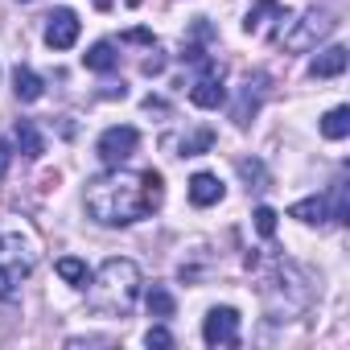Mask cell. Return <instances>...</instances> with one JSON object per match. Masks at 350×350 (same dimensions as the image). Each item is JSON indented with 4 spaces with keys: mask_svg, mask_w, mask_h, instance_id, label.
<instances>
[{
    "mask_svg": "<svg viewBox=\"0 0 350 350\" xmlns=\"http://www.w3.org/2000/svg\"><path fill=\"white\" fill-rule=\"evenodd\" d=\"M165 198L161 173H128L120 165H111V173H99V178L87 182V215L103 227H128L144 215H152Z\"/></svg>",
    "mask_w": 350,
    "mask_h": 350,
    "instance_id": "obj_1",
    "label": "cell"
},
{
    "mask_svg": "<svg viewBox=\"0 0 350 350\" xmlns=\"http://www.w3.org/2000/svg\"><path fill=\"white\" fill-rule=\"evenodd\" d=\"M124 42H140V46H152V33H148V29H128V33H124Z\"/></svg>",
    "mask_w": 350,
    "mask_h": 350,
    "instance_id": "obj_25",
    "label": "cell"
},
{
    "mask_svg": "<svg viewBox=\"0 0 350 350\" xmlns=\"http://www.w3.org/2000/svg\"><path fill=\"white\" fill-rule=\"evenodd\" d=\"M215 144V132L211 128H198V132H190V136H182V140H169V148H178V157H198V152H206Z\"/></svg>",
    "mask_w": 350,
    "mask_h": 350,
    "instance_id": "obj_16",
    "label": "cell"
},
{
    "mask_svg": "<svg viewBox=\"0 0 350 350\" xmlns=\"http://www.w3.org/2000/svg\"><path fill=\"white\" fill-rule=\"evenodd\" d=\"M280 21H288V9L280 5V0H256L252 13H247V21H243V29L252 38H272V29Z\"/></svg>",
    "mask_w": 350,
    "mask_h": 350,
    "instance_id": "obj_8",
    "label": "cell"
},
{
    "mask_svg": "<svg viewBox=\"0 0 350 350\" xmlns=\"http://www.w3.org/2000/svg\"><path fill=\"white\" fill-rule=\"evenodd\" d=\"M321 136H325V140H342V136H350V107H334V111H325V120H321Z\"/></svg>",
    "mask_w": 350,
    "mask_h": 350,
    "instance_id": "obj_18",
    "label": "cell"
},
{
    "mask_svg": "<svg viewBox=\"0 0 350 350\" xmlns=\"http://www.w3.org/2000/svg\"><path fill=\"white\" fill-rule=\"evenodd\" d=\"M33 272V252L21 235H0V301H13L21 280Z\"/></svg>",
    "mask_w": 350,
    "mask_h": 350,
    "instance_id": "obj_3",
    "label": "cell"
},
{
    "mask_svg": "<svg viewBox=\"0 0 350 350\" xmlns=\"http://www.w3.org/2000/svg\"><path fill=\"white\" fill-rule=\"evenodd\" d=\"M54 268H58V276H62L66 284H75V288H87V264H83L79 256H62Z\"/></svg>",
    "mask_w": 350,
    "mask_h": 350,
    "instance_id": "obj_20",
    "label": "cell"
},
{
    "mask_svg": "<svg viewBox=\"0 0 350 350\" xmlns=\"http://www.w3.org/2000/svg\"><path fill=\"white\" fill-rule=\"evenodd\" d=\"M9 161H13V148H9L5 140H0V178H5V173H9Z\"/></svg>",
    "mask_w": 350,
    "mask_h": 350,
    "instance_id": "obj_27",
    "label": "cell"
},
{
    "mask_svg": "<svg viewBox=\"0 0 350 350\" xmlns=\"http://www.w3.org/2000/svg\"><path fill=\"white\" fill-rule=\"evenodd\" d=\"M25 5H29V0H25Z\"/></svg>",
    "mask_w": 350,
    "mask_h": 350,
    "instance_id": "obj_29",
    "label": "cell"
},
{
    "mask_svg": "<svg viewBox=\"0 0 350 350\" xmlns=\"http://www.w3.org/2000/svg\"><path fill=\"white\" fill-rule=\"evenodd\" d=\"M239 173L247 178V186H256V190H264V182H268V173H264L260 161H239Z\"/></svg>",
    "mask_w": 350,
    "mask_h": 350,
    "instance_id": "obj_22",
    "label": "cell"
},
{
    "mask_svg": "<svg viewBox=\"0 0 350 350\" xmlns=\"http://www.w3.org/2000/svg\"><path fill=\"white\" fill-rule=\"evenodd\" d=\"M136 144H140V132L136 128H128V124H116V128H107L103 136H99V157H103V165H124L132 152H136Z\"/></svg>",
    "mask_w": 350,
    "mask_h": 350,
    "instance_id": "obj_5",
    "label": "cell"
},
{
    "mask_svg": "<svg viewBox=\"0 0 350 350\" xmlns=\"http://www.w3.org/2000/svg\"><path fill=\"white\" fill-rule=\"evenodd\" d=\"M202 338H206V346H239V313L231 305L211 309L202 321Z\"/></svg>",
    "mask_w": 350,
    "mask_h": 350,
    "instance_id": "obj_6",
    "label": "cell"
},
{
    "mask_svg": "<svg viewBox=\"0 0 350 350\" xmlns=\"http://www.w3.org/2000/svg\"><path fill=\"white\" fill-rule=\"evenodd\" d=\"M161 70H165V58H161V54L144 58V75H161Z\"/></svg>",
    "mask_w": 350,
    "mask_h": 350,
    "instance_id": "obj_26",
    "label": "cell"
},
{
    "mask_svg": "<svg viewBox=\"0 0 350 350\" xmlns=\"http://www.w3.org/2000/svg\"><path fill=\"white\" fill-rule=\"evenodd\" d=\"M144 301H148V313H152V317H173V309H178V301H173V293H169L165 284H152Z\"/></svg>",
    "mask_w": 350,
    "mask_h": 350,
    "instance_id": "obj_19",
    "label": "cell"
},
{
    "mask_svg": "<svg viewBox=\"0 0 350 350\" xmlns=\"http://www.w3.org/2000/svg\"><path fill=\"white\" fill-rule=\"evenodd\" d=\"M136 297H140V268L132 260H120V256L99 268V276L87 293V301L99 317H128Z\"/></svg>",
    "mask_w": 350,
    "mask_h": 350,
    "instance_id": "obj_2",
    "label": "cell"
},
{
    "mask_svg": "<svg viewBox=\"0 0 350 350\" xmlns=\"http://www.w3.org/2000/svg\"><path fill=\"white\" fill-rule=\"evenodd\" d=\"M346 62H350L346 46H329V50H321V54L309 62V75H313V79H338V75L346 70Z\"/></svg>",
    "mask_w": 350,
    "mask_h": 350,
    "instance_id": "obj_10",
    "label": "cell"
},
{
    "mask_svg": "<svg viewBox=\"0 0 350 350\" xmlns=\"http://www.w3.org/2000/svg\"><path fill=\"white\" fill-rule=\"evenodd\" d=\"M325 206H329V219H334V223H350V198H346V182H334V190H329Z\"/></svg>",
    "mask_w": 350,
    "mask_h": 350,
    "instance_id": "obj_21",
    "label": "cell"
},
{
    "mask_svg": "<svg viewBox=\"0 0 350 350\" xmlns=\"http://www.w3.org/2000/svg\"><path fill=\"white\" fill-rule=\"evenodd\" d=\"M260 99H264V75H256V83L247 79V87H243V95H239V103H235V111H231V120L243 128V124H252V116L260 111Z\"/></svg>",
    "mask_w": 350,
    "mask_h": 350,
    "instance_id": "obj_11",
    "label": "cell"
},
{
    "mask_svg": "<svg viewBox=\"0 0 350 350\" xmlns=\"http://www.w3.org/2000/svg\"><path fill=\"white\" fill-rule=\"evenodd\" d=\"M256 231H260L264 239L276 235V211H272V206H260V211H256Z\"/></svg>",
    "mask_w": 350,
    "mask_h": 350,
    "instance_id": "obj_23",
    "label": "cell"
},
{
    "mask_svg": "<svg viewBox=\"0 0 350 350\" xmlns=\"http://www.w3.org/2000/svg\"><path fill=\"white\" fill-rule=\"evenodd\" d=\"M17 148H21L29 161H38V157L46 152V140H42V132L33 128V120H17Z\"/></svg>",
    "mask_w": 350,
    "mask_h": 350,
    "instance_id": "obj_15",
    "label": "cell"
},
{
    "mask_svg": "<svg viewBox=\"0 0 350 350\" xmlns=\"http://www.w3.org/2000/svg\"><path fill=\"white\" fill-rule=\"evenodd\" d=\"M202 66H206V75L190 87V103L202 107V111H215V107H223V99H227V91H223V66L211 62V58H202Z\"/></svg>",
    "mask_w": 350,
    "mask_h": 350,
    "instance_id": "obj_7",
    "label": "cell"
},
{
    "mask_svg": "<svg viewBox=\"0 0 350 350\" xmlns=\"http://www.w3.org/2000/svg\"><path fill=\"white\" fill-rule=\"evenodd\" d=\"M13 91H17L21 103H38L46 87H42V79H38L29 66H17V70H13Z\"/></svg>",
    "mask_w": 350,
    "mask_h": 350,
    "instance_id": "obj_14",
    "label": "cell"
},
{
    "mask_svg": "<svg viewBox=\"0 0 350 350\" xmlns=\"http://www.w3.org/2000/svg\"><path fill=\"white\" fill-rule=\"evenodd\" d=\"M190 202H194V206H215V202H223V182L215 178V173H194V178H190Z\"/></svg>",
    "mask_w": 350,
    "mask_h": 350,
    "instance_id": "obj_12",
    "label": "cell"
},
{
    "mask_svg": "<svg viewBox=\"0 0 350 350\" xmlns=\"http://www.w3.org/2000/svg\"><path fill=\"white\" fill-rule=\"evenodd\" d=\"M144 342H148V346H161V350H165V346H173V334H169V329H161V325H152V329L144 334Z\"/></svg>",
    "mask_w": 350,
    "mask_h": 350,
    "instance_id": "obj_24",
    "label": "cell"
},
{
    "mask_svg": "<svg viewBox=\"0 0 350 350\" xmlns=\"http://www.w3.org/2000/svg\"><path fill=\"white\" fill-rule=\"evenodd\" d=\"M83 62H87V70H95V75H111V70L120 66V54H116L111 42H95V46L83 54Z\"/></svg>",
    "mask_w": 350,
    "mask_h": 350,
    "instance_id": "obj_13",
    "label": "cell"
},
{
    "mask_svg": "<svg viewBox=\"0 0 350 350\" xmlns=\"http://www.w3.org/2000/svg\"><path fill=\"white\" fill-rule=\"evenodd\" d=\"M79 42V17L70 9H58L46 17V46L50 50H70Z\"/></svg>",
    "mask_w": 350,
    "mask_h": 350,
    "instance_id": "obj_9",
    "label": "cell"
},
{
    "mask_svg": "<svg viewBox=\"0 0 350 350\" xmlns=\"http://www.w3.org/2000/svg\"><path fill=\"white\" fill-rule=\"evenodd\" d=\"M124 95H128V87H124V83H120V87H116V83H107V87H103V99H124Z\"/></svg>",
    "mask_w": 350,
    "mask_h": 350,
    "instance_id": "obj_28",
    "label": "cell"
},
{
    "mask_svg": "<svg viewBox=\"0 0 350 350\" xmlns=\"http://www.w3.org/2000/svg\"><path fill=\"white\" fill-rule=\"evenodd\" d=\"M288 219H297V223H325L329 206H325V198H305V202L288 206Z\"/></svg>",
    "mask_w": 350,
    "mask_h": 350,
    "instance_id": "obj_17",
    "label": "cell"
},
{
    "mask_svg": "<svg viewBox=\"0 0 350 350\" xmlns=\"http://www.w3.org/2000/svg\"><path fill=\"white\" fill-rule=\"evenodd\" d=\"M334 25H338V21H334L329 13H317V9H313V13H305V17L297 21V29L284 33V50L305 54V50H313L325 33H334Z\"/></svg>",
    "mask_w": 350,
    "mask_h": 350,
    "instance_id": "obj_4",
    "label": "cell"
}]
</instances>
